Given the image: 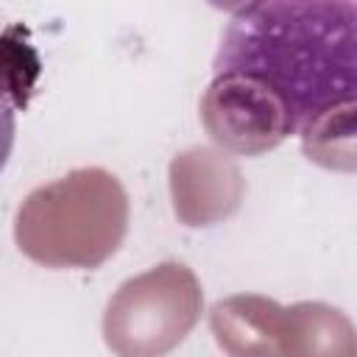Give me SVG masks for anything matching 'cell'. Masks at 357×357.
Here are the masks:
<instances>
[{
	"label": "cell",
	"mask_w": 357,
	"mask_h": 357,
	"mask_svg": "<svg viewBox=\"0 0 357 357\" xmlns=\"http://www.w3.org/2000/svg\"><path fill=\"white\" fill-rule=\"evenodd\" d=\"M354 22L349 0H268L237 6L215 53V75L237 73L265 84L296 120L354 109Z\"/></svg>",
	"instance_id": "6da1fadb"
},
{
	"label": "cell",
	"mask_w": 357,
	"mask_h": 357,
	"mask_svg": "<svg viewBox=\"0 0 357 357\" xmlns=\"http://www.w3.org/2000/svg\"><path fill=\"white\" fill-rule=\"evenodd\" d=\"M128 231V195L103 167H78L25 195L14 218L17 248L45 268H98Z\"/></svg>",
	"instance_id": "7a4b0ae2"
},
{
	"label": "cell",
	"mask_w": 357,
	"mask_h": 357,
	"mask_svg": "<svg viewBox=\"0 0 357 357\" xmlns=\"http://www.w3.org/2000/svg\"><path fill=\"white\" fill-rule=\"evenodd\" d=\"M204 293L184 262H162L117 287L103 312V340L117 357H165L198 324Z\"/></svg>",
	"instance_id": "3957f363"
},
{
	"label": "cell",
	"mask_w": 357,
	"mask_h": 357,
	"mask_svg": "<svg viewBox=\"0 0 357 357\" xmlns=\"http://www.w3.org/2000/svg\"><path fill=\"white\" fill-rule=\"evenodd\" d=\"M198 109L206 134L226 153L259 156L296 134V120L282 98L248 75H215Z\"/></svg>",
	"instance_id": "277c9868"
},
{
	"label": "cell",
	"mask_w": 357,
	"mask_h": 357,
	"mask_svg": "<svg viewBox=\"0 0 357 357\" xmlns=\"http://www.w3.org/2000/svg\"><path fill=\"white\" fill-rule=\"evenodd\" d=\"M173 212L184 226H212L231 218L245 195V178L237 162L212 145H195L170 162Z\"/></svg>",
	"instance_id": "5b68a950"
},
{
	"label": "cell",
	"mask_w": 357,
	"mask_h": 357,
	"mask_svg": "<svg viewBox=\"0 0 357 357\" xmlns=\"http://www.w3.org/2000/svg\"><path fill=\"white\" fill-rule=\"evenodd\" d=\"M284 307L268 296L237 293L209 312L215 343L226 357H279Z\"/></svg>",
	"instance_id": "8992f818"
},
{
	"label": "cell",
	"mask_w": 357,
	"mask_h": 357,
	"mask_svg": "<svg viewBox=\"0 0 357 357\" xmlns=\"http://www.w3.org/2000/svg\"><path fill=\"white\" fill-rule=\"evenodd\" d=\"M279 357H357L354 326L340 310L324 301L284 307Z\"/></svg>",
	"instance_id": "52a82bcc"
},
{
	"label": "cell",
	"mask_w": 357,
	"mask_h": 357,
	"mask_svg": "<svg viewBox=\"0 0 357 357\" xmlns=\"http://www.w3.org/2000/svg\"><path fill=\"white\" fill-rule=\"evenodd\" d=\"M298 134L307 159L324 167H354V109L329 112L304 126Z\"/></svg>",
	"instance_id": "ba28073f"
},
{
	"label": "cell",
	"mask_w": 357,
	"mask_h": 357,
	"mask_svg": "<svg viewBox=\"0 0 357 357\" xmlns=\"http://www.w3.org/2000/svg\"><path fill=\"white\" fill-rule=\"evenodd\" d=\"M39 78V56L25 42V28L11 25L0 33V98L17 112L25 109Z\"/></svg>",
	"instance_id": "9c48e42d"
},
{
	"label": "cell",
	"mask_w": 357,
	"mask_h": 357,
	"mask_svg": "<svg viewBox=\"0 0 357 357\" xmlns=\"http://www.w3.org/2000/svg\"><path fill=\"white\" fill-rule=\"evenodd\" d=\"M14 134H17V120H14V109L0 98V170L6 167L11 148H14Z\"/></svg>",
	"instance_id": "30bf717a"
}]
</instances>
